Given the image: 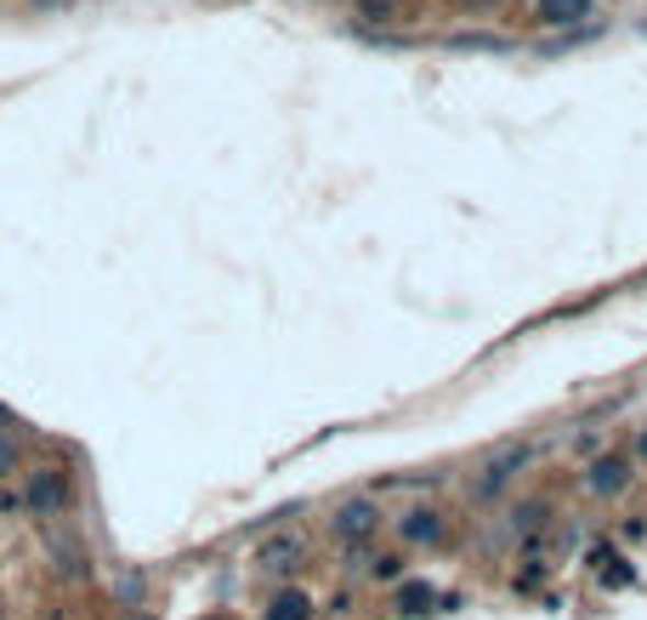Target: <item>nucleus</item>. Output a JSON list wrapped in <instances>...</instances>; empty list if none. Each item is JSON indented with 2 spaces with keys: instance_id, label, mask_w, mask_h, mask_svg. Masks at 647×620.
Returning <instances> with one entry per match:
<instances>
[{
  "instance_id": "nucleus-9",
  "label": "nucleus",
  "mask_w": 647,
  "mask_h": 620,
  "mask_svg": "<svg viewBox=\"0 0 647 620\" xmlns=\"http://www.w3.org/2000/svg\"><path fill=\"white\" fill-rule=\"evenodd\" d=\"M591 569H596V580L602 586H631V564L620 558V552H613V546H591Z\"/></svg>"
},
{
  "instance_id": "nucleus-4",
  "label": "nucleus",
  "mask_w": 647,
  "mask_h": 620,
  "mask_svg": "<svg viewBox=\"0 0 647 620\" xmlns=\"http://www.w3.org/2000/svg\"><path fill=\"white\" fill-rule=\"evenodd\" d=\"M301 558H306V541L301 535H267L261 546H256V569L261 575H295L301 569Z\"/></svg>"
},
{
  "instance_id": "nucleus-11",
  "label": "nucleus",
  "mask_w": 647,
  "mask_h": 620,
  "mask_svg": "<svg viewBox=\"0 0 647 620\" xmlns=\"http://www.w3.org/2000/svg\"><path fill=\"white\" fill-rule=\"evenodd\" d=\"M432 604H437V593H432L426 580H403V586H398V598H392L398 615H426Z\"/></svg>"
},
{
  "instance_id": "nucleus-15",
  "label": "nucleus",
  "mask_w": 647,
  "mask_h": 620,
  "mask_svg": "<svg viewBox=\"0 0 647 620\" xmlns=\"http://www.w3.org/2000/svg\"><path fill=\"white\" fill-rule=\"evenodd\" d=\"M369 575H375V580H398V575H403V558L381 552V558H369Z\"/></svg>"
},
{
  "instance_id": "nucleus-1",
  "label": "nucleus",
  "mask_w": 647,
  "mask_h": 620,
  "mask_svg": "<svg viewBox=\"0 0 647 620\" xmlns=\"http://www.w3.org/2000/svg\"><path fill=\"white\" fill-rule=\"evenodd\" d=\"M23 507L41 518V524H57V518L75 507V473L57 467V462H41L23 473Z\"/></svg>"
},
{
  "instance_id": "nucleus-17",
  "label": "nucleus",
  "mask_w": 647,
  "mask_h": 620,
  "mask_svg": "<svg viewBox=\"0 0 647 620\" xmlns=\"http://www.w3.org/2000/svg\"><path fill=\"white\" fill-rule=\"evenodd\" d=\"M466 7H494V0H466Z\"/></svg>"
},
{
  "instance_id": "nucleus-14",
  "label": "nucleus",
  "mask_w": 647,
  "mask_h": 620,
  "mask_svg": "<svg viewBox=\"0 0 647 620\" xmlns=\"http://www.w3.org/2000/svg\"><path fill=\"white\" fill-rule=\"evenodd\" d=\"M114 593H120V604H143V593H148V580H143V575H131V569H125V575L114 580Z\"/></svg>"
},
{
  "instance_id": "nucleus-10",
  "label": "nucleus",
  "mask_w": 647,
  "mask_h": 620,
  "mask_svg": "<svg viewBox=\"0 0 647 620\" xmlns=\"http://www.w3.org/2000/svg\"><path fill=\"white\" fill-rule=\"evenodd\" d=\"M52 552H57V575H63V580H91V552H86V546L52 541Z\"/></svg>"
},
{
  "instance_id": "nucleus-5",
  "label": "nucleus",
  "mask_w": 647,
  "mask_h": 620,
  "mask_svg": "<svg viewBox=\"0 0 647 620\" xmlns=\"http://www.w3.org/2000/svg\"><path fill=\"white\" fill-rule=\"evenodd\" d=\"M523 467H528V450H505V455H494V462L483 467V478H477V501H494Z\"/></svg>"
},
{
  "instance_id": "nucleus-6",
  "label": "nucleus",
  "mask_w": 647,
  "mask_h": 620,
  "mask_svg": "<svg viewBox=\"0 0 647 620\" xmlns=\"http://www.w3.org/2000/svg\"><path fill=\"white\" fill-rule=\"evenodd\" d=\"M398 535H403L409 546H437V541H443V512H437V507H409V512L398 518Z\"/></svg>"
},
{
  "instance_id": "nucleus-16",
  "label": "nucleus",
  "mask_w": 647,
  "mask_h": 620,
  "mask_svg": "<svg viewBox=\"0 0 647 620\" xmlns=\"http://www.w3.org/2000/svg\"><path fill=\"white\" fill-rule=\"evenodd\" d=\"M636 455H642V462H647V428L636 433Z\"/></svg>"
},
{
  "instance_id": "nucleus-13",
  "label": "nucleus",
  "mask_w": 647,
  "mask_h": 620,
  "mask_svg": "<svg viewBox=\"0 0 647 620\" xmlns=\"http://www.w3.org/2000/svg\"><path fill=\"white\" fill-rule=\"evenodd\" d=\"M23 439L12 433V428H0V478H12V473H23Z\"/></svg>"
},
{
  "instance_id": "nucleus-8",
  "label": "nucleus",
  "mask_w": 647,
  "mask_h": 620,
  "mask_svg": "<svg viewBox=\"0 0 647 620\" xmlns=\"http://www.w3.org/2000/svg\"><path fill=\"white\" fill-rule=\"evenodd\" d=\"M596 0H539V23H551V29H573V23H585L591 18Z\"/></svg>"
},
{
  "instance_id": "nucleus-2",
  "label": "nucleus",
  "mask_w": 647,
  "mask_h": 620,
  "mask_svg": "<svg viewBox=\"0 0 647 620\" xmlns=\"http://www.w3.org/2000/svg\"><path fill=\"white\" fill-rule=\"evenodd\" d=\"M330 530H335L341 546H358V541H369L375 530H381V507H375L369 496H353V501H341V507H335Z\"/></svg>"
},
{
  "instance_id": "nucleus-12",
  "label": "nucleus",
  "mask_w": 647,
  "mask_h": 620,
  "mask_svg": "<svg viewBox=\"0 0 647 620\" xmlns=\"http://www.w3.org/2000/svg\"><path fill=\"white\" fill-rule=\"evenodd\" d=\"M545 518H551V501L534 496V501H523L517 512H511V530H517V535H539V530H545Z\"/></svg>"
},
{
  "instance_id": "nucleus-7",
  "label": "nucleus",
  "mask_w": 647,
  "mask_h": 620,
  "mask_svg": "<svg viewBox=\"0 0 647 620\" xmlns=\"http://www.w3.org/2000/svg\"><path fill=\"white\" fill-rule=\"evenodd\" d=\"M261 620H313V598H306L301 586H279V593L267 598Z\"/></svg>"
},
{
  "instance_id": "nucleus-3",
  "label": "nucleus",
  "mask_w": 647,
  "mask_h": 620,
  "mask_svg": "<svg viewBox=\"0 0 647 620\" xmlns=\"http://www.w3.org/2000/svg\"><path fill=\"white\" fill-rule=\"evenodd\" d=\"M585 489H591L596 501H613V496H625V489H631V455H620V450L596 455V462L585 467Z\"/></svg>"
}]
</instances>
